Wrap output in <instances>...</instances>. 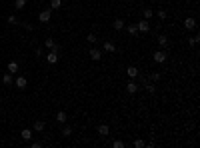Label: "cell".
<instances>
[{"label": "cell", "mask_w": 200, "mask_h": 148, "mask_svg": "<svg viewBox=\"0 0 200 148\" xmlns=\"http://www.w3.org/2000/svg\"><path fill=\"white\" fill-rule=\"evenodd\" d=\"M24 6H26V0H14V8H18V10H22Z\"/></svg>", "instance_id": "ac0fdd59"}, {"label": "cell", "mask_w": 200, "mask_h": 148, "mask_svg": "<svg viewBox=\"0 0 200 148\" xmlns=\"http://www.w3.org/2000/svg\"><path fill=\"white\" fill-rule=\"evenodd\" d=\"M56 122H58V124H64V122H66V112L60 110V112L56 114Z\"/></svg>", "instance_id": "30bf717a"}, {"label": "cell", "mask_w": 200, "mask_h": 148, "mask_svg": "<svg viewBox=\"0 0 200 148\" xmlns=\"http://www.w3.org/2000/svg\"><path fill=\"white\" fill-rule=\"evenodd\" d=\"M144 86H146V90L150 92V94H154V92H156V86H154V84H150V82H146Z\"/></svg>", "instance_id": "7402d4cb"}, {"label": "cell", "mask_w": 200, "mask_h": 148, "mask_svg": "<svg viewBox=\"0 0 200 148\" xmlns=\"http://www.w3.org/2000/svg\"><path fill=\"white\" fill-rule=\"evenodd\" d=\"M86 40H88L90 44H94V42H96V36H94V34H88V38H86Z\"/></svg>", "instance_id": "f1b7e54d"}, {"label": "cell", "mask_w": 200, "mask_h": 148, "mask_svg": "<svg viewBox=\"0 0 200 148\" xmlns=\"http://www.w3.org/2000/svg\"><path fill=\"white\" fill-rule=\"evenodd\" d=\"M50 18H52V12L50 10H42L38 14V20H40V22H50Z\"/></svg>", "instance_id": "7a4b0ae2"}, {"label": "cell", "mask_w": 200, "mask_h": 148, "mask_svg": "<svg viewBox=\"0 0 200 148\" xmlns=\"http://www.w3.org/2000/svg\"><path fill=\"white\" fill-rule=\"evenodd\" d=\"M90 56H92V60H100L102 52H100L98 48H90Z\"/></svg>", "instance_id": "9c48e42d"}, {"label": "cell", "mask_w": 200, "mask_h": 148, "mask_svg": "<svg viewBox=\"0 0 200 148\" xmlns=\"http://www.w3.org/2000/svg\"><path fill=\"white\" fill-rule=\"evenodd\" d=\"M112 146H114V148H124V142H122V140H114Z\"/></svg>", "instance_id": "484cf974"}, {"label": "cell", "mask_w": 200, "mask_h": 148, "mask_svg": "<svg viewBox=\"0 0 200 148\" xmlns=\"http://www.w3.org/2000/svg\"><path fill=\"white\" fill-rule=\"evenodd\" d=\"M70 134H72V128L70 126H64L62 128V136H70Z\"/></svg>", "instance_id": "603a6c76"}, {"label": "cell", "mask_w": 200, "mask_h": 148, "mask_svg": "<svg viewBox=\"0 0 200 148\" xmlns=\"http://www.w3.org/2000/svg\"><path fill=\"white\" fill-rule=\"evenodd\" d=\"M112 26H114V30H122V28H124V20H122V18H116Z\"/></svg>", "instance_id": "8fae6325"}, {"label": "cell", "mask_w": 200, "mask_h": 148, "mask_svg": "<svg viewBox=\"0 0 200 148\" xmlns=\"http://www.w3.org/2000/svg\"><path fill=\"white\" fill-rule=\"evenodd\" d=\"M104 50H106V52H114V50H116V46H114V42H110V40H106V42H104Z\"/></svg>", "instance_id": "4fadbf2b"}, {"label": "cell", "mask_w": 200, "mask_h": 148, "mask_svg": "<svg viewBox=\"0 0 200 148\" xmlns=\"http://www.w3.org/2000/svg\"><path fill=\"white\" fill-rule=\"evenodd\" d=\"M44 122H42V120H36V122H34V130H36V132H42V130H44Z\"/></svg>", "instance_id": "2e32d148"}, {"label": "cell", "mask_w": 200, "mask_h": 148, "mask_svg": "<svg viewBox=\"0 0 200 148\" xmlns=\"http://www.w3.org/2000/svg\"><path fill=\"white\" fill-rule=\"evenodd\" d=\"M2 82H4L6 86H10V84H12V74H10V72H8V74H4V78H2Z\"/></svg>", "instance_id": "ffe728a7"}, {"label": "cell", "mask_w": 200, "mask_h": 148, "mask_svg": "<svg viewBox=\"0 0 200 148\" xmlns=\"http://www.w3.org/2000/svg\"><path fill=\"white\" fill-rule=\"evenodd\" d=\"M152 80H154V82H158V80H160V74H158V72H154V74H152Z\"/></svg>", "instance_id": "1f68e13d"}, {"label": "cell", "mask_w": 200, "mask_h": 148, "mask_svg": "<svg viewBox=\"0 0 200 148\" xmlns=\"http://www.w3.org/2000/svg\"><path fill=\"white\" fill-rule=\"evenodd\" d=\"M108 132H110L108 124H100L98 126V134H100V136H108Z\"/></svg>", "instance_id": "8992f818"}, {"label": "cell", "mask_w": 200, "mask_h": 148, "mask_svg": "<svg viewBox=\"0 0 200 148\" xmlns=\"http://www.w3.org/2000/svg\"><path fill=\"white\" fill-rule=\"evenodd\" d=\"M168 54L164 52V50H156L154 52V62H158V64H162V62H166Z\"/></svg>", "instance_id": "6da1fadb"}, {"label": "cell", "mask_w": 200, "mask_h": 148, "mask_svg": "<svg viewBox=\"0 0 200 148\" xmlns=\"http://www.w3.org/2000/svg\"><path fill=\"white\" fill-rule=\"evenodd\" d=\"M198 38H200V36H194V38H190V44H198Z\"/></svg>", "instance_id": "4dcf8cb0"}, {"label": "cell", "mask_w": 200, "mask_h": 148, "mask_svg": "<svg viewBox=\"0 0 200 148\" xmlns=\"http://www.w3.org/2000/svg\"><path fill=\"white\" fill-rule=\"evenodd\" d=\"M26 84H28V80L24 78V76H18V78L14 80V86H16V88H20V90L26 88Z\"/></svg>", "instance_id": "277c9868"}, {"label": "cell", "mask_w": 200, "mask_h": 148, "mask_svg": "<svg viewBox=\"0 0 200 148\" xmlns=\"http://www.w3.org/2000/svg\"><path fill=\"white\" fill-rule=\"evenodd\" d=\"M62 8V0H50V10H60Z\"/></svg>", "instance_id": "ba28073f"}, {"label": "cell", "mask_w": 200, "mask_h": 148, "mask_svg": "<svg viewBox=\"0 0 200 148\" xmlns=\"http://www.w3.org/2000/svg\"><path fill=\"white\" fill-rule=\"evenodd\" d=\"M158 18L164 20V18H166V10H158Z\"/></svg>", "instance_id": "f546056e"}, {"label": "cell", "mask_w": 200, "mask_h": 148, "mask_svg": "<svg viewBox=\"0 0 200 148\" xmlns=\"http://www.w3.org/2000/svg\"><path fill=\"white\" fill-rule=\"evenodd\" d=\"M8 72H10V74L18 72V62H14V60H12V62H8Z\"/></svg>", "instance_id": "9a60e30c"}, {"label": "cell", "mask_w": 200, "mask_h": 148, "mask_svg": "<svg viewBox=\"0 0 200 148\" xmlns=\"http://www.w3.org/2000/svg\"><path fill=\"white\" fill-rule=\"evenodd\" d=\"M152 16H154V10H152V8H146L144 10V20H150Z\"/></svg>", "instance_id": "d6986e66"}, {"label": "cell", "mask_w": 200, "mask_h": 148, "mask_svg": "<svg viewBox=\"0 0 200 148\" xmlns=\"http://www.w3.org/2000/svg\"><path fill=\"white\" fill-rule=\"evenodd\" d=\"M22 26H24V28H26V30H28V32H30V30H32V28H34V26H32V24H30V22H22Z\"/></svg>", "instance_id": "83f0119b"}, {"label": "cell", "mask_w": 200, "mask_h": 148, "mask_svg": "<svg viewBox=\"0 0 200 148\" xmlns=\"http://www.w3.org/2000/svg\"><path fill=\"white\" fill-rule=\"evenodd\" d=\"M44 44H46V48H52V46H54L56 42L52 40V38H46V40H44Z\"/></svg>", "instance_id": "cb8c5ba5"}, {"label": "cell", "mask_w": 200, "mask_h": 148, "mask_svg": "<svg viewBox=\"0 0 200 148\" xmlns=\"http://www.w3.org/2000/svg\"><path fill=\"white\" fill-rule=\"evenodd\" d=\"M126 90L130 92V94H134V92L138 90V84H136V82H128V84H126Z\"/></svg>", "instance_id": "5bb4252c"}, {"label": "cell", "mask_w": 200, "mask_h": 148, "mask_svg": "<svg viewBox=\"0 0 200 148\" xmlns=\"http://www.w3.org/2000/svg\"><path fill=\"white\" fill-rule=\"evenodd\" d=\"M126 30H128V34H132V36L138 34V28H136V24H130V26H126Z\"/></svg>", "instance_id": "e0dca14e"}, {"label": "cell", "mask_w": 200, "mask_h": 148, "mask_svg": "<svg viewBox=\"0 0 200 148\" xmlns=\"http://www.w3.org/2000/svg\"><path fill=\"white\" fill-rule=\"evenodd\" d=\"M136 28H138V32H148L150 24H148V20H140V22H136Z\"/></svg>", "instance_id": "3957f363"}, {"label": "cell", "mask_w": 200, "mask_h": 148, "mask_svg": "<svg viewBox=\"0 0 200 148\" xmlns=\"http://www.w3.org/2000/svg\"><path fill=\"white\" fill-rule=\"evenodd\" d=\"M20 136H22L24 140H30V138H32V130H30V128H24L22 132H20Z\"/></svg>", "instance_id": "7c38bea8"}, {"label": "cell", "mask_w": 200, "mask_h": 148, "mask_svg": "<svg viewBox=\"0 0 200 148\" xmlns=\"http://www.w3.org/2000/svg\"><path fill=\"white\" fill-rule=\"evenodd\" d=\"M158 44H160V46H166L168 44V38L164 34H160V36H158Z\"/></svg>", "instance_id": "44dd1931"}, {"label": "cell", "mask_w": 200, "mask_h": 148, "mask_svg": "<svg viewBox=\"0 0 200 148\" xmlns=\"http://www.w3.org/2000/svg\"><path fill=\"white\" fill-rule=\"evenodd\" d=\"M184 28H186V30L196 28V20H194V18H186V20H184Z\"/></svg>", "instance_id": "5b68a950"}, {"label": "cell", "mask_w": 200, "mask_h": 148, "mask_svg": "<svg viewBox=\"0 0 200 148\" xmlns=\"http://www.w3.org/2000/svg\"><path fill=\"white\" fill-rule=\"evenodd\" d=\"M8 22L10 24H18V18H16L14 14H10V16H8Z\"/></svg>", "instance_id": "4316f807"}, {"label": "cell", "mask_w": 200, "mask_h": 148, "mask_svg": "<svg viewBox=\"0 0 200 148\" xmlns=\"http://www.w3.org/2000/svg\"><path fill=\"white\" fill-rule=\"evenodd\" d=\"M142 146H144V142H142L140 138H136V140H134V148H142Z\"/></svg>", "instance_id": "d4e9b609"}, {"label": "cell", "mask_w": 200, "mask_h": 148, "mask_svg": "<svg viewBox=\"0 0 200 148\" xmlns=\"http://www.w3.org/2000/svg\"><path fill=\"white\" fill-rule=\"evenodd\" d=\"M126 74H128L130 78H136V76H138V68H136V66H128V68H126Z\"/></svg>", "instance_id": "52a82bcc"}]
</instances>
